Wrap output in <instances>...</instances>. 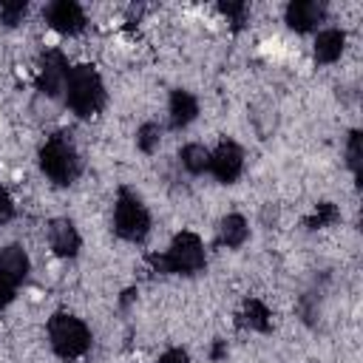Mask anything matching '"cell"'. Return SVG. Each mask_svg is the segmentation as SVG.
Here are the masks:
<instances>
[{
    "instance_id": "1",
    "label": "cell",
    "mask_w": 363,
    "mask_h": 363,
    "mask_svg": "<svg viewBox=\"0 0 363 363\" xmlns=\"http://www.w3.org/2000/svg\"><path fill=\"white\" fill-rule=\"evenodd\" d=\"M147 264H150L153 272H159V275H196V272L204 269L207 255H204L201 238H199L196 233L184 230V233H179V235L170 241L167 252L150 255Z\"/></svg>"
},
{
    "instance_id": "2",
    "label": "cell",
    "mask_w": 363,
    "mask_h": 363,
    "mask_svg": "<svg viewBox=\"0 0 363 363\" xmlns=\"http://www.w3.org/2000/svg\"><path fill=\"white\" fill-rule=\"evenodd\" d=\"M65 102L82 119H91V116H96L102 111V105H105V85H102L99 74L94 71V65H74V68H68Z\"/></svg>"
},
{
    "instance_id": "3",
    "label": "cell",
    "mask_w": 363,
    "mask_h": 363,
    "mask_svg": "<svg viewBox=\"0 0 363 363\" xmlns=\"http://www.w3.org/2000/svg\"><path fill=\"white\" fill-rule=\"evenodd\" d=\"M48 340L60 357L74 360L91 349V329L79 318H74L68 312H57L48 320Z\"/></svg>"
},
{
    "instance_id": "4",
    "label": "cell",
    "mask_w": 363,
    "mask_h": 363,
    "mask_svg": "<svg viewBox=\"0 0 363 363\" xmlns=\"http://www.w3.org/2000/svg\"><path fill=\"white\" fill-rule=\"evenodd\" d=\"M40 167L54 184H71L79 176V156L74 145L62 133H57L40 147Z\"/></svg>"
},
{
    "instance_id": "5",
    "label": "cell",
    "mask_w": 363,
    "mask_h": 363,
    "mask_svg": "<svg viewBox=\"0 0 363 363\" xmlns=\"http://www.w3.org/2000/svg\"><path fill=\"white\" fill-rule=\"evenodd\" d=\"M113 230L125 241H142L147 235V230H150V213H147V207L128 187H122L119 196H116V204H113Z\"/></svg>"
},
{
    "instance_id": "6",
    "label": "cell",
    "mask_w": 363,
    "mask_h": 363,
    "mask_svg": "<svg viewBox=\"0 0 363 363\" xmlns=\"http://www.w3.org/2000/svg\"><path fill=\"white\" fill-rule=\"evenodd\" d=\"M65 79H68V60L62 57V51L57 48L45 51L37 68V88L45 96H57L60 91H65Z\"/></svg>"
},
{
    "instance_id": "7",
    "label": "cell",
    "mask_w": 363,
    "mask_h": 363,
    "mask_svg": "<svg viewBox=\"0 0 363 363\" xmlns=\"http://www.w3.org/2000/svg\"><path fill=\"white\" fill-rule=\"evenodd\" d=\"M241 170H244V150L235 142L224 139L218 142L216 150H210V173L221 184H233L241 176Z\"/></svg>"
},
{
    "instance_id": "8",
    "label": "cell",
    "mask_w": 363,
    "mask_h": 363,
    "mask_svg": "<svg viewBox=\"0 0 363 363\" xmlns=\"http://www.w3.org/2000/svg\"><path fill=\"white\" fill-rule=\"evenodd\" d=\"M45 20L60 34H79L85 28V11L74 0H54L45 6Z\"/></svg>"
},
{
    "instance_id": "9",
    "label": "cell",
    "mask_w": 363,
    "mask_h": 363,
    "mask_svg": "<svg viewBox=\"0 0 363 363\" xmlns=\"http://www.w3.org/2000/svg\"><path fill=\"white\" fill-rule=\"evenodd\" d=\"M284 14H286V26L292 31H301L303 34V31L318 28V23H323L326 6L318 3V0H292Z\"/></svg>"
},
{
    "instance_id": "10",
    "label": "cell",
    "mask_w": 363,
    "mask_h": 363,
    "mask_svg": "<svg viewBox=\"0 0 363 363\" xmlns=\"http://www.w3.org/2000/svg\"><path fill=\"white\" fill-rule=\"evenodd\" d=\"M28 267H31V261H28L23 247L9 244V247L0 250V281L3 284H9V286L23 284L26 275H28Z\"/></svg>"
},
{
    "instance_id": "11",
    "label": "cell",
    "mask_w": 363,
    "mask_h": 363,
    "mask_svg": "<svg viewBox=\"0 0 363 363\" xmlns=\"http://www.w3.org/2000/svg\"><path fill=\"white\" fill-rule=\"evenodd\" d=\"M48 244L60 258H74L79 252V233L68 218H54L48 224Z\"/></svg>"
},
{
    "instance_id": "12",
    "label": "cell",
    "mask_w": 363,
    "mask_h": 363,
    "mask_svg": "<svg viewBox=\"0 0 363 363\" xmlns=\"http://www.w3.org/2000/svg\"><path fill=\"white\" fill-rule=\"evenodd\" d=\"M167 113H170V128H173V130H182V128H187V125L196 119V113H199V102H196V96H193L190 91L176 88V91L170 94Z\"/></svg>"
},
{
    "instance_id": "13",
    "label": "cell",
    "mask_w": 363,
    "mask_h": 363,
    "mask_svg": "<svg viewBox=\"0 0 363 363\" xmlns=\"http://www.w3.org/2000/svg\"><path fill=\"white\" fill-rule=\"evenodd\" d=\"M343 45H346V34L340 28H323L315 37V60L320 65H329L343 54Z\"/></svg>"
},
{
    "instance_id": "14",
    "label": "cell",
    "mask_w": 363,
    "mask_h": 363,
    "mask_svg": "<svg viewBox=\"0 0 363 363\" xmlns=\"http://www.w3.org/2000/svg\"><path fill=\"white\" fill-rule=\"evenodd\" d=\"M247 235H250V227H247L244 216L230 213V216L221 218V224H218V244H221V247L235 250V247H241V244L247 241Z\"/></svg>"
},
{
    "instance_id": "15",
    "label": "cell",
    "mask_w": 363,
    "mask_h": 363,
    "mask_svg": "<svg viewBox=\"0 0 363 363\" xmlns=\"http://www.w3.org/2000/svg\"><path fill=\"white\" fill-rule=\"evenodd\" d=\"M238 323L247 326V329H252V332H269V326H272V312H269V306H267L264 301L250 298V301L244 303L241 315H238Z\"/></svg>"
},
{
    "instance_id": "16",
    "label": "cell",
    "mask_w": 363,
    "mask_h": 363,
    "mask_svg": "<svg viewBox=\"0 0 363 363\" xmlns=\"http://www.w3.org/2000/svg\"><path fill=\"white\" fill-rule=\"evenodd\" d=\"M179 159H182V167H184L187 173H193V176L210 170V150H207L204 145H196V142L184 145L182 153H179Z\"/></svg>"
},
{
    "instance_id": "17",
    "label": "cell",
    "mask_w": 363,
    "mask_h": 363,
    "mask_svg": "<svg viewBox=\"0 0 363 363\" xmlns=\"http://www.w3.org/2000/svg\"><path fill=\"white\" fill-rule=\"evenodd\" d=\"M340 218V213H337V207L332 204V201H320L318 207H315V213L306 218V227L309 230H320V227H332L335 221Z\"/></svg>"
},
{
    "instance_id": "18",
    "label": "cell",
    "mask_w": 363,
    "mask_h": 363,
    "mask_svg": "<svg viewBox=\"0 0 363 363\" xmlns=\"http://www.w3.org/2000/svg\"><path fill=\"white\" fill-rule=\"evenodd\" d=\"M159 142H162V128H159L156 122H145V125L136 130V147H139L142 153H153V150L159 147Z\"/></svg>"
},
{
    "instance_id": "19",
    "label": "cell",
    "mask_w": 363,
    "mask_h": 363,
    "mask_svg": "<svg viewBox=\"0 0 363 363\" xmlns=\"http://www.w3.org/2000/svg\"><path fill=\"white\" fill-rule=\"evenodd\" d=\"M346 156H349V167H352L354 179H360V159H363V150H360V130H352V133H349Z\"/></svg>"
},
{
    "instance_id": "20",
    "label": "cell",
    "mask_w": 363,
    "mask_h": 363,
    "mask_svg": "<svg viewBox=\"0 0 363 363\" xmlns=\"http://www.w3.org/2000/svg\"><path fill=\"white\" fill-rule=\"evenodd\" d=\"M26 9H28V6L20 3V0H17V3H3V6H0V23H3V26H17V23L26 17Z\"/></svg>"
},
{
    "instance_id": "21",
    "label": "cell",
    "mask_w": 363,
    "mask_h": 363,
    "mask_svg": "<svg viewBox=\"0 0 363 363\" xmlns=\"http://www.w3.org/2000/svg\"><path fill=\"white\" fill-rule=\"evenodd\" d=\"M218 9H221V14H224V17H230L235 26H241V23H244V17H247V6H244V3H221Z\"/></svg>"
},
{
    "instance_id": "22",
    "label": "cell",
    "mask_w": 363,
    "mask_h": 363,
    "mask_svg": "<svg viewBox=\"0 0 363 363\" xmlns=\"http://www.w3.org/2000/svg\"><path fill=\"white\" fill-rule=\"evenodd\" d=\"M11 218H14V201H11L9 190L0 187V224H6V221H11Z\"/></svg>"
},
{
    "instance_id": "23",
    "label": "cell",
    "mask_w": 363,
    "mask_h": 363,
    "mask_svg": "<svg viewBox=\"0 0 363 363\" xmlns=\"http://www.w3.org/2000/svg\"><path fill=\"white\" fill-rule=\"evenodd\" d=\"M156 363H190V354L184 349H167Z\"/></svg>"
},
{
    "instance_id": "24",
    "label": "cell",
    "mask_w": 363,
    "mask_h": 363,
    "mask_svg": "<svg viewBox=\"0 0 363 363\" xmlns=\"http://www.w3.org/2000/svg\"><path fill=\"white\" fill-rule=\"evenodd\" d=\"M11 298H14V286H9V284L0 281V309H6L11 303Z\"/></svg>"
},
{
    "instance_id": "25",
    "label": "cell",
    "mask_w": 363,
    "mask_h": 363,
    "mask_svg": "<svg viewBox=\"0 0 363 363\" xmlns=\"http://www.w3.org/2000/svg\"><path fill=\"white\" fill-rule=\"evenodd\" d=\"M221 357H224V340H218L213 346V360H221Z\"/></svg>"
}]
</instances>
